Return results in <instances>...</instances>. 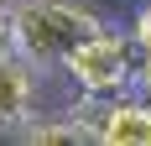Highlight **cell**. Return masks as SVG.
Returning a JSON list of instances; mask_svg holds the SVG:
<instances>
[{"instance_id":"cell-2","label":"cell","mask_w":151,"mask_h":146,"mask_svg":"<svg viewBox=\"0 0 151 146\" xmlns=\"http://www.w3.org/2000/svg\"><path fill=\"white\" fill-rule=\"evenodd\" d=\"M63 68H68V78H78V89L89 99H104V94H120L125 84H136L141 52H136V37H120V31L99 26L94 37H83L63 58Z\"/></svg>"},{"instance_id":"cell-5","label":"cell","mask_w":151,"mask_h":146,"mask_svg":"<svg viewBox=\"0 0 151 146\" xmlns=\"http://www.w3.org/2000/svg\"><path fill=\"white\" fill-rule=\"evenodd\" d=\"M26 141H37V146H73V141H94V131H89V120L78 115H63V120H42V125H26Z\"/></svg>"},{"instance_id":"cell-6","label":"cell","mask_w":151,"mask_h":146,"mask_svg":"<svg viewBox=\"0 0 151 146\" xmlns=\"http://www.w3.org/2000/svg\"><path fill=\"white\" fill-rule=\"evenodd\" d=\"M130 37H136V52H141V73L151 78V5L141 11V21H136V31H130Z\"/></svg>"},{"instance_id":"cell-7","label":"cell","mask_w":151,"mask_h":146,"mask_svg":"<svg viewBox=\"0 0 151 146\" xmlns=\"http://www.w3.org/2000/svg\"><path fill=\"white\" fill-rule=\"evenodd\" d=\"M16 42V5L11 0H0V52Z\"/></svg>"},{"instance_id":"cell-1","label":"cell","mask_w":151,"mask_h":146,"mask_svg":"<svg viewBox=\"0 0 151 146\" xmlns=\"http://www.w3.org/2000/svg\"><path fill=\"white\" fill-rule=\"evenodd\" d=\"M104 26L94 11L73 5V0H21L16 5V52L31 63H63L83 37Z\"/></svg>"},{"instance_id":"cell-3","label":"cell","mask_w":151,"mask_h":146,"mask_svg":"<svg viewBox=\"0 0 151 146\" xmlns=\"http://www.w3.org/2000/svg\"><path fill=\"white\" fill-rule=\"evenodd\" d=\"M78 115L89 120L99 146H151V104L146 99H115V94H104V99L83 104Z\"/></svg>"},{"instance_id":"cell-4","label":"cell","mask_w":151,"mask_h":146,"mask_svg":"<svg viewBox=\"0 0 151 146\" xmlns=\"http://www.w3.org/2000/svg\"><path fill=\"white\" fill-rule=\"evenodd\" d=\"M37 63L21 58L16 47L0 52V131H26L31 99H37Z\"/></svg>"}]
</instances>
